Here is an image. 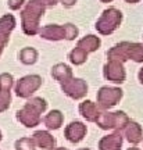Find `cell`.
<instances>
[{
	"instance_id": "26",
	"label": "cell",
	"mask_w": 143,
	"mask_h": 150,
	"mask_svg": "<svg viewBox=\"0 0 143 150\" xmlns=\"http://www.w3.org/2000/svg\"><path fill=\"white\" fill-rule=\"evenodd\" d=\"M60 3H61L64 7H72V6L76 3V0H60Z\"/></svg>"
},
{
	"instance_id": "27",
	"label": "cell",
	"mask_w": 143,
	"mask_h": 150,
	"mask_svg": "<svg viewBox=\"0 0 143 150\" xmlns=\"http://www.w3.org/2000/svg\"><path fill=\"white\" fill-rule=\"evenodd\" d=\"M138 78H139V82H140V83H143V68H140V70H139Z\"/></svg>"
},
{
	"instance_id": "20",
	"label": "cell",
	"mask_w": 143,
	"mask_h": 150,
	"mask_svg": "<svg viewBox=\"0 0 143 150\" xmlns=\"http://www.w3.org/2000/svg\"><path fill=\"white\" fill-rule=\"evenodd\" d=\"M63 121H64V115L63 112L58 111V110L50 111L46 117L43 118V122L49 129H58L63 125Z\"/></svg>"
},
{
	"instance_id": "25",
	"label": "cell",
	"mask_w": 143,
	"mask_h": 150,
	"mask_svg": "<svg viewBox=\"0 0 143 150\" xmlns=\"http://www.w3.org/2000/svg\"><path fill=\"white\" fill-rule=\"evenodd\" d=\"M25 3V0H7V4L10 7L11 10H18L21 8L22 6Z\"/></svg>"
},
{
	"instance_id": "23",
	"label": "cell",
	"mask_w": 143,
	"mask_h": 150,
	"mask_svg": "<svg viewBox=\"0 0 143 150\" xmlns=\"http://www.w3.org/2000/svg\"><path fill=\"white\" fill-rule=\"evenodd\" d=\"M64 28H65V40H74L75 38L79 35V29L76 25L74 24H64Z\"/></svg>"
},
{
	"instance_id": "32",
	"label": "cell",
	"mask_w": 143,
	"mask_h": 150,
	"mask_svg": "<svg viewBox=\"0 0 143 150\" xmlns=\"http://www.w3.org/2000/svg\"><path fill=\"white\" fill-rule=\"evenodd\" d=\"M79 150H90V149H79Z\"/></svg>"
},
{
	"instance_id": "11",
	"label": "cell",
	"mask_w": 143,
	"mask_h": 150,
	"mask_svg": "<svg viewBox=\"0 0 143 150\" xmlns=\"http://www.w3.org/2000/svg\"><path fill=\"white\" fill-rule=\"evenodd\" d=\"M13 81L14 79L11 74H0V112L7 110L10 106V89L13 86Z\"/></svg>"
},
{
	"instance_id": "19",
	"label": "cell",
	"mask_w": 143,
	"mask_h": 150,
	"mask_svg": "<svg viewBox=\"0 0 143 150\" xmlns=\"http://www.w3.org/2000/svg\"><path fill=\"white\" fill-rule=\"evenodd\" d=\"M79 112L84 118H86L90 122H96V120L99 117V107L96 106V103L90 102V100H85L79 104Z\"/></svg>"
},
{
	"instance_id": "29",
	"label": "cell",
	"mask_w": 143,
	"mask_h": 150,
	"mask_svg": "<svg viewBox=\"0 0 143 150\" xmlns=\"http://www.w3.org/2000/svg\"><path fill=\"white\" fill-rule=\"evenodd\" d=\"M101 3H111V1H114V0H100Z\"/></svg>"
},
{
	"instance_id": "9",
	"label": "cell",
	"mask_w": 143,
	"mask_h": 150,
	"mask_svg": "<svg viewBox=\"0 0 143 150\" xmlns=\"http://www.w3.org/2000/svg\"><path fill=\"white\" fill-rule=\"evenodd\" d=\"M103 74L107 81L114 82V83H122L127 76L124 64L118 61H107V64L103 68Z\"/></svg>"
},
{
	"instance_id": "24",
	"label": "cell",
	"mask_w": 143,
	"mask_h": 150,
	"mask_svg": "<svg viewBox=\"0 0 143 150\" xmlns=\"http://www.w3.org/2000/svg\"><path fill=\"white\" fill-rule=\"evenodd\" d=\"M17 150H35V143L32 138H22L16 142Z\"/></svg>"
},
{
	"instance_id": "33",
	"label": "cell",
	"mask_w": 143,
	"mask_h": 150,
	"mask_svg": "<svg viewBox=\"0 0 143 150\" xmlns=\"http://www.w3.org/2000/svg\"><path fill=\"white\" fill-rule=\"evenodd\" d=\"M0 140H1V132H0Z\"/></svg>"
},
{
	"instance_id": "28",
	"label": "cell",
	"mask_w": 143,
	"mask_h": 150,
	"mask_svg": "<svg viewBox=\"0 0 143 150\" xmlns=\"http://www.w3.org/2000/svg\"><path fill=\"white\" fill-rule=\"evenodd\" d=\"M127 3H129V4H135V3H139L140 0H125Z\"/></svg>"
},
{
	"instance_id": "30",
	"label": "cell",
	"mask_w": 143,
	"mask_h": 150,
	"mask_svg": "<svg viewBox=\"0 0 143 150\" xmlns=\"http://www.w3.org/2000/svg\"><path fill=\"white\" fill-rule=\"evenodd\" d=\"M52 150H67V149H64V147H53Z\"/></svg>"
},
{
	"instance_id": "10",
	"label": "cell",
	"mask_w": 143,
	"mask_h": 150,
	"mask_svg": "<svg viewBox=\"0 0 143 150\" xmlns=\"http://www.w3.org/2000/svg\"><path fill=\"white\" fill-rule=\"evenodd\" d=\"M16 28V18L13 14H6L0 18V56L10 40V33Z\"/></svg>"
},
{
	"instance_id": "4",
	"label": "cell",
	"mask_w": 143,
	"mask_h": 150,
	"mask_svg": "<svg viewBox=\"0 0 143 150\" xmlns=\"http://www.w3.org/2000/svg\"><path fill=\"white\" fill-rule=\"evenodd\" d=\"M122 22V13L115 7H108L101 13L96 21L95 28L100 35H111L120 28Z\"/></svg>"
},
{
	"instance_id": "15",
	"label": "cell",
	"mask_w": 143,
	"mask_h": 150,
	"mask_svg": "<svg viewBox=\"0 0 143 150\" xmlns=\"http://www.w3.org/2000/svg\"><path fill=\"white\" fill-rule=\"evenodd\" d=\"M124 132H125V136H127V139H128L129 143L138 145V143L142 142V139H143V129H142V127H140L138 122L129 121V124L124 128Z\"/></svg>"
},
{
	"instance_id": "12",
	"label": "cell",
	"mask_w": 143,
	"mask_h": 150,
	"mask_svg": "<svg viewBox=\"0 0 143 150\" xmlns=\"http://www.w3.org/2000/svg\"><path fill=\"white\" fill-rule=\"evenodd\" d=\"M86 132H88V128H86L85 124L81 122V121H74L69 125H67L64 134H65L67 140H69L71 143H78L85 138Z\"/></svg>"
},
{
	"instance_id": "3",
	"label": "cell",
	"mask_w": 143,
	"mask_h": 150,
	"mask_svg": "<svg viewBox=\"0 0 143 150\" xmlns=\"http://www.w3.org/2000/svg\"><path fill=\"white\" fill-rule=\"evenodd\" d=\"M46 107H47V103L45 102L42 97H33L22 107V110H20L17 112V118L25 127L33 128V127H36L38 124L42 121L40 114L45 112Z\"/></svg>"
},
{
	"instance_id": "8",
	"label": "cell",
	"mask_w": 143,
	"mask_h": 150,
	"mask_svg": "<svg viewBox=\"0 0 143 150\" xmlns=\"http://www.w3.org/2000/svg\"><path fill=\"white\" fill-rule=\"evenodd\" d=\"M61 89L67 96L78 100V99H82L88 93V83L81 78H74L72 76L71 79H68L65 83L61 85Z\"/></svg>"
},
{
	"instance_id": "6",
	"label": "cell",
	"mask_w": 143,
	"mask_h": 150,
	"mask_svg": "<svg viewBox=\"0 0 143 150\" xmlns=\"http://www.w3.org/2000/svg\"><path fill=\"white\" fill-rule=\"evenodd\" d=\"M122 91L120 88H111V86H103L97 92V107L101 110H108L114 107L117 103L121 100Z\"/></svg>"
},
{
	"instance_id": "17",
	"label": "cell",
	"mask_w": 143,
	"mask_h": 150,
	"mask_svg": "<svg viewBox=\"0 0 143 150\" xmlns=\"http://www.w3.org/2000/svg\"><path fill=\"white\" fill-rule=\"evenodd\" d=\"M32 140L35 146H39L42 149H53L54 145H56V139H54L52 135L49 134L47 131H38L33 134L32 136Z\"/></svg>"
},
{
	"instance_id": "1",
	"label": "cell",
	"mask_w": 143,
	"mask_h": 150,
	"mask_svg": "<svg viewBox=\"0 0 143 150\" xmlns=\"http://www.w3.org/2000/svg\"><path fill=\"white\" fill-rule=\"evenodd\" d=\"M58 0H29L21 13V25L24 33L33 36L40 29V18L47 7H54Z\"/></svg>"
},
{
	"instance_id": "5",
	"label": "cell",
	"mask_w": 143,
	"mask_h": 150,
	"mask_svg": "<svg viewBox=\"0 0 143 150\" xmlns=\"http://www.w3.org/2000/svg\"><path fill=\"white\" fill-rule=\"evenodd\" d=\"M129 117L124 111H114V112H100L96 120V124L101 129H115L121 131L129 124Z\"/></svg>"
},
{
	"instance_id": "13",
	"label": "cell",
	"mask_w": 143,
	"mask_h": 150,
	"mask_svg": "<svg viewBox=\"0 0 143 150\" xmlns=\"http://www.w3.org/2000/svg\"><path fill=\"white\" fill-rule=\"evenodd\" d=\"M38 33L43 39L53 40V42L65 39V28H64V25H58V24H49L46 27L40 28Z\"/></svg>"
},
{
	"instance_id": "22",
	"label": "cell",
	"mask_w": 143,
	"mask_h": 150,
	"mask_svg": "<svg viewBox=\"0 0 143 150\" xmlns=\"http://www.w3.org/2000/svg\"><path fill=\"white\" fill-rule=\"evenodd\" d=\"M68 59H69V61H71L72 64L81 65V64H84L86 60H88V53H86L85 50L79 49V47H75V49H72V50L69 52Z\"/></svg>"
},
{
	"instance_id": "16",
	"label": "cell",
	"mask_w": 143,
	"mask_h": 150,
	"mask_svg": "<svg viewBox=\"0 0 143 150\" xmlns=\"http://www.w3.org/2000/svg\"><path fill=\"white\" fill-rule=\"evenodd\" d=\"M100 45H101V40L99 36H96V35H86V36H84L82 39L78 40L76 47L85 50L86 53L89 54V53L96 52V50H99Z\"/></svg>"
},
{
	"instance_id": "2",
	"label": "cell",
	"mask_w": 143,
	"mask_h": 150,
	"mask_svg": "<svg viewBox=\"0 0 143 150\" xmlns=\"http://www.w3.org/2000/svg\"><path fill=\"white\" fill-rule=\"evenodd\" d=\"M107 59H108V61H118L122 64L128 60H132L135 63H143V43H117L107 52Z\"/></svg>"
},
{
	"instance_id": "21",
	"label": "cell",
	"mask_w": 143,
	"mask_h": 150,
	"mask_svg": "<svg viewBox=\"0 0 143 150\" xmlns=\"http://www.w3.org/2000/svg\"><path fill=\"white\" fill-rule=\"evenodd\" d=\"M18 59H20V61L22 64H27V65L35 64L38 60V52L33 47H29V46L24 47L21 49V52L18 54Z\"/></svg>"
},
{
	"instance_id": "7",
	"label": "cell",
	"mask_w": 143,
	"mask_h": 150,
	"mask_svg": "<svg viewBox=\"0 0 143 150\" xmlns=\"http://www.w3.org/2000/svg\"><path fill=\"white\" fill-rule=\"evenodd\" d=\"M42 78L39 75H27L17 82L16 93L18 97H29L42 86Z\"/></svg>"
},
{
	"instance_id": "31",
	"label": "cell",
	"mask_w": 143,
	"mask_h": 150,
	"mask_svg": "<svg viewBox=\"0 0 143 150\" xmlns=\"http://www.w3.org/2000/svg\"><path fill=\"white\" fill-rule=\"evenodd\" d=\"M128 150H139L138 147H131V149H128Z\"/></svg>"
},
{
	"instance_id": "18",
	"label": "cell",
	"mask_w": 143,
	"mask_h": 150,
	"mask_svg": "<svg viewBox=\"0 0 143 150\" xmlns=\"http://www.w3.org/2000/svg\"><path fill=\"white\" fill-rule=\"evenodd\" d=\"M52 76L63 85L68 79H71L74 75H72V70L69 65L64 64V63H58L52 68Z\"/></svg>"
},
{
	"instance_id": "14",
	"label": "cell",
	"mask_w": 143,
	"mask_h": 150,
	"mask_svg": "<svg viewBox=\"0 0 143 150\" xmlns=\"http://www.w3.org/2000/svg\"><path fill=\"white\" fill-rule=\"evenodd\" d=\"M122 146V135L117 131L111 135L103 136L99 142V150H121Z\"/></svg>"
}]
</instances>
